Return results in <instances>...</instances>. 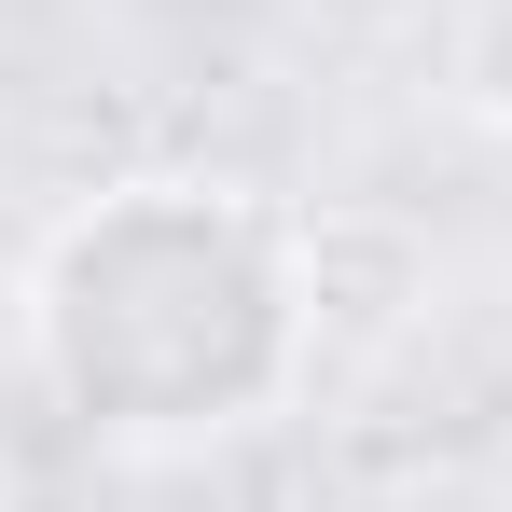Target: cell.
I'll list each match as a JSON object with an SVG mask.
<instances>
[{
    "label": "cell",
    "mask_w": 512,
    "mask_h": 512,
    "mask_svg": "<svg viewBox=\"0 0 512 512\" xmlns=\"http://www.w3.org/2000/svg\"><path fill=\"white\" fill-rule=\"evenodd\" d=\"M291 263H305V333L333 360L402 346L429 305V236L402 208H319V222H291Z\"/></svg>",
    "instance_id": "cell-1"
},
{
    "label": "cell",
    "mask_w": 512,
    "mask_h": 512,
    "mask_svg": "<svg viewBox=\"0 0 512 512\" xmlns=\"http://www.w3.org/2000/svg\"><path fill=\"white\" fill-rule=\"evenodd\" d=\"M443 111L512 139V0H457V28H443Z\"/></svg>",
    "instance_id": "cell-2"
}]
</instances>
